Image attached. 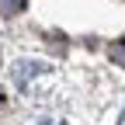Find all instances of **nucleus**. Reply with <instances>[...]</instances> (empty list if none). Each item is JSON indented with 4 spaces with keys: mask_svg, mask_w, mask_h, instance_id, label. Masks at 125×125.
<instances>
[{
    "mask_svg": "<svg viewBox=\"0 0 125 125\" xmlns=\"http://www.w3.org/2000/svg\"><path fill=\"white\" fill-rule=\"evenodd\" d=\"M0 108H4V90H0Z\"/></svg>",
    "mask_w": 125,
    "mask_h": 125,
    "instance_id": "obj_4",
    "label": "nucleus"
},
{
    "mask_svg": "<svg viewBox=\"0 0 125 125\" xmlns=\"http://www.w3.org/2000/svg\"><path fill=\"white\" fill-rule=\"evenodd\" d=\"M28 7V0H0V14L4 18H14V14H21Z\"/></svg>",
    "mask_w": 125,
    "mask_h": 125,
    "instance_id": "obj_1",
    "label": "nucleus"
},
{
    "mask_svg": "<svg viewBox=\"0 0 125 125\" xmlns=\"http://www.w3.org/2000/svg\"><path fill=\"white\" fill-rule=\"evenodd\" d=\"M118 125H125V111H122V118H118Z\"/></svg>",
    "mask_w": 125,
    "mask_h": 125,
    "instance_id": "obj_3",
    "label": "nucleus"
},
{
    "mask_svg": "<svg viewBox=\"0 0 125 125\" xmlns=\"http://www.w3.org/2000/svg\"><path fill=\"white\" fill-rule=\"evenodd\" d=\"M49 125H62V122H49Z\"/></svg>",
    "mask_w": 125,
    "mask_h": 125,
    "instance_id": "obj_5",
    "label": "nucleus"
},
{
    "mask_svg": "<svg viewBox=\"0 0 125 125\" xmlns=\"http://www.w3.org/2000/svg\"><path fill=\"white\" fill-rule=\"evenodd\" d=\"M108 52H111V59L118 62V66H125V38H115V42H111V49H108Z\"/></svg>",
    "mask_w": 125,
    "mask_h": 125,
    "instance_id": "obj_2",
    "label": "nucleus"
}]
</instances>
